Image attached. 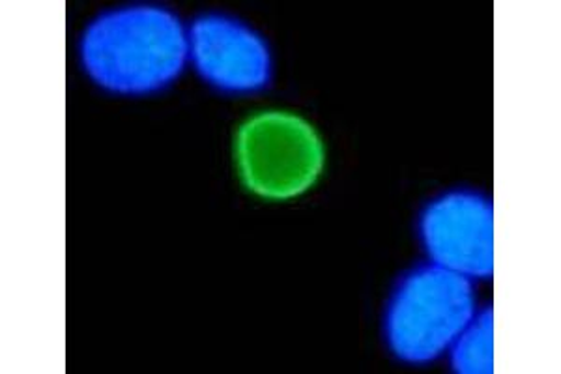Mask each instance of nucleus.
<instances>
[{
    "label": "nucleus",
    "mask_w": 561,
    "mask_h": 374,
    "mask_svg": "<svg viewBox=\"0 0 561 374\" xmlns=\"http://www.w3.org/2000/svg\"><path fill=\"white\" fill-rule=\"evenodd\" d=\"M476 315L472 280L438 264L402 277L386 311V341L401 362L423 365L454 347Z\"/></svg>",
    "instance_id": "f03ea898"
},
{
    "label": "nucleus",
    "mask_w": 561,
    "mask_h": 374,
    "mask_svg": "<svg viewBox=\"0 0 561 374\" xmlns=\"http://www.w3.org/2000/svg\"><path fill=\"white\" fill-rule=\"evenodd\" d=\"M79 58L87 76L107 92L153 94L184 71L190 39L179 15L167 8H118L90 21Z\"/></svg>",
    "instance_id": "f257e3e1"
},
{
    "label": "nucleus",
    "mask_w": 561,
    "mask_h": 374,
    "mask_svg": "<svg viewBox=\"0 0 561 374\" xmlns=\"http://www.w3.org/2000/svg\"><path fill=\"white\" fill-rule=\"evenodd\" d=\"M451 363L455 371L462 374H489L494 371L492 309H483L479 315H473L454 343Z\"/></svg>",
    "instance_id": "423d86ee"
},
{
    "label": "nucleus",
    "mask_w": 561,
    "mask_h": 374,
    "mask_svg": "<svg viewBox=\"0 0 561 374\" xmlns=\"http://www.w3.org/2000/svg\"><path fill=\"white\" fill-rule=\"evenodd\" d=\"M421 241L434 264L470 280L494 273V212L476 191H449L421 214Z\"/></svg>",
    "instance_id": "20e7f679"
},
{
    "label": "nucleus",
    "mask_w": 561,
    "mask_h": 374,
    "mask_svg": "<svg viewBox=\"0 0 561 374\" xmlns=\"http://www.w3.org/2000/svg\"><path fill=\"white\" fill-rule=\"evenodd\" d=\"M190 60L198 76L225 94H255L272 83L266 39L242 21L208 13L187 32Z\"/></svg>",
    "instance_id": "39448f33"
},
{
    "label": "nucleus",
    "mask_w": 561,
    "mask_h": 374,
    "mask_svg": "<svg viewBox=\"0 0 561 374\" xmlns=\"http://www.w3.org/2000/svg\"><path fill=\"white\" fill-rule=\"evenodd\" d=\"M324 145L309 122L266 111L243 122L237 137L240 178L251 193L287 201L311 190L324 169Z\"/></svg>",
    "instance_id": "7ed1b4c3"
}]
</instances>
